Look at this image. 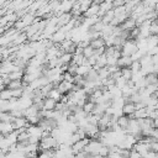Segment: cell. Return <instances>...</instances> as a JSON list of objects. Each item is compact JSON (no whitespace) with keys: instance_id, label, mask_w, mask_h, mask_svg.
<instances>
[{"instance_id":"4316f807","label":"cell","mask_w":158,"mask_h":158,"mask_svg":"<svg viewBox=\"0 0 158 158\" xmlns=\"http://www.w3.org/2000/svg\"><path fill=\"white\" fill-rule=\"evenodd\" d=\"M77 68H78V65H75L73 63H69L67 65V68H65V72L69 73V74H72V75H75L77 74Z\"/></svg>"},{"instance_id":"44dd1931","label":"cell","mask_w":158,"mask_h":158,"mask_svg":"<svg viewBox=\"0 0 158 158\" xmlns=\"http://www.w3.org/2000/svg\"><path fill=\"white\" fill-rule=\"evenodd\" d=\"M10 99H12L11 90H10V89H7V88H2V89L0 90V100L9 101Z\"/></svg>"},{"instance_id":"ba28073f","label":"cell","mask_w":158,"mask_h":158,"mask_svg":"<svg viewBox=\"0 0 158 158\" xmlns=\"http://www.w3.org/2000/svg\"><path fill=\"white\" fill-rule=\"evenodd\" d=\"M131 63H132V59H131L130 56H120L118 59H117L116 65L121 69V68H128Z\"/></svg>"},{"instance_id":"5b68a950","label":"cell","mask_w":158,"mask_h":158,"mask_svg":"<svg viewBox=\"0 0 158 158\" xmlns=\"http://www.w3.org/2000/svg\"><path fill=\"white\" fill-rule=\"evenodd\" d=\"M12 128L14 131H19V130H26V127H28V122L26 120V117H19V118H14L12 122Z\"/></svg>"},{"instance_id":"7c38bea8","label":"cell","mask_w":158,"mask_h":158,"mask_svg":"<svg viewBox=\"0 0 158 158\" xmlns=\"http://www.w3.org/2000/svg\"><path fill=\"white\" fill-rule=\"evenodd\" d=\"M96 15H99V5L91 4L89 6V9L83 14V17L88 19V17H93V16H96Z\"/></svg>"},{"instance_id":"3957f363","label":"cell","mask_w":158,"mask_h":158,"mask_svg":"<svg viewBox=\"0 0 158 158\" xmlns=\"http://www.w3.org/2000/svg\"><path fill=\"white\" fill-rule=\"evenodd\" d=\"M104 144L99 139H89L88 144L84 148V152L86 154H89V156H96V154L99 156V151H100V148Z\"/></svg>"},{"instance_id":"484cf974","label":"cell","mask_w":158,"mask_h":158,"mask_svg":"<svg viewBox=\"0 0 158 158\" xmlns=\"http://www.w3.org/2000/svg\"><path fill=\"white\" fill-rule=\"evenodd\" d=\"M130 69H131V72L132 73H137V72H139L141 70V64H139V62L138 60H132V63L130 64V67H128Z\"/></svg>"},{"instance_id":"ffe728a7","label":"cell","mask_w":158,"mask_h":158,"mask_svg":"<svg viewBox=\"0 0 158 158\" xmlns=\"http://www.w3.org/2000/svg\"><path fill=\"white\" fill-rule=\"evenodd\" d=\"M84 60H85V58H84V56L81 53H73V57H72V62L70 63H73L75 65H81L84 63Z\"/></svg>"},{"instance_id":"ac0fdd59","label":"cell","mask_w":158,"mask_h":158,"mask_svg":"<svg viewBox=\"0 0 158 158\" xmlns=\"http://www.w3.org/2000/svg\"><path fill=\"white\" fill-rule=\"evenodd\" d=\"M5 88H7V89H10V90L21 89V88H23V83H22V80H10V81L5 85Z\"/></svg>"},{"instance_id":"83f0119b","label":"cell","mask_w":158,"mask_h":158,"mask_svg":"<svg viewBox=\"0 0 158 158\" xmlns=\"http://www.w3.org/2000/svg\"><path fill=\"white\" fill-rule=\"evenodd\" d=\"M148 151L158 153V141H152L148 143Z\"/></svg>"},{"instance_id":"52a82bcc","label":"cell","mask_w":158,"mask_h":158,"mask_svg":"<svg viewBox=\"0 0 158 158\" xmlns=\"http://www.w3.org/2000/svg\"><path fill=\"white\" fill-rule=\"evenodd\" d=\"M132 149H135L138 154H141V157H143L148 152V144L144 143V142H142V141H137L135 143V146L132 147Z\"/></svg>"},{"instance_id":"1f68e13d","label":"cell","mask_w":158,"mask_h":158,"mask_svg":"<svg viewBox=\"0 0 158 158\" xmlns=\"http://www.w3.org/2000/svg\"><path fill=\"white\" fill-rule=\"evenodd\" d=\"M128 158H142L141 154H138L135 149H130V154H128Z\"/></svg>"},{"instance_id":"4dcf8cb0","label":"cell","mask_w":158,"mask_h":158,"mask_svg":"<svg viewBox=\"0 0 158 158\" xmlns=\"http://www.w3.org/2000/svg\"><path fill=\"white\" fill-rule=\"evenodd\" d=\"M109 147L107 146H102L101 148H100V151H99V156L100 157H105V156H109Z\"/></svg>"},{"instance_id":"d4e9b609","label":"cell","mask_w":158,"mask_h":158,"mask_svg":"<svg viewBox=\"0 0 158 158\" xmlns=\"http://www.w3.org/2000/svg\"><path fill=\"white\" fill-rule=\"evenodd\" d=\"M149 35H153V36H157L158 33V26H157V20H152L151 23H149Z\"/></svg>"},{"instance_id":"f1b7e54d","label":"cell","mask_w":158,"mask_h":158,"mask_svg":"<svg viewBox=\"0 0 158 158\" xmlns=\"http://www.w3.org/2000/svg\"><path fill=\"white\" fill-rule=\"evenodd\" d=\"M26 120H27L28 125H37L41 118L38 117V115H36V116H28V117H26Z\"/></svg>"},{"instance_id":"603a6c76","label":"cell","mask_w":158,"mask_h":158,"mask_svg":"<svg viewBox=\"0 0 158 158\" xmlns=\"http://www.w3.org/2000/svg\"><path fill=\"white\" fill-rule=\"evenodd\" d=\"M132 74H133V73L131 72V69H130V68H121V77H122L126 81L131 80Z\"/></svg>"},{"instance_id":"9c48e42d","label":"cell","mask_w":158,"mask_h":158,"mask_svg":"<svg viewBox=\"0 0 158 158\" xmlns=\"http://www.w3.org/2000/svg\"><path fill=\"white\" fill-rule=\"evenodd\" d=\"M56 104L57 101H54L53 99H49V98H44L43 101H42V106H41V110H47V111H52L56 109Z\"/></svg>"},{"instance_id":"d6986e66","label":"cell","mask_w":158,"mask_h":158,"mask_svg":"<svg viewBox=\"0 0 158 158\" xmlns=\"http://www.w3.org/2000/svg\"><path fill=\"white\" fill-rule=\"evenodd\" d=\"M46 98L53 99L54 101H57V102H58V101L60 100V98H62V94H60V93L57 90V88L54 86V88H52V89L48 91V94H47V96H46Z\"/></svg>"},{"instance_id":"277c9868","label":"cell","mask_w":158,"mask_h":158,"mask_svg":"<svg viewBox=\"0 0 158 158\" xmlns=\"http://www.w3.org/2000/svg\"><path fill=\"white\" fill-rule=\"evenodd\" d=\"M88 142H89V138L85 137V138H81V139L77 141L75 143H73V144L70 146L73 154H77V153H79V152H83L84 148H85V146L88 144Z\"/></svg>"},{"instance_id":"8fae6325","label":"cell","mask_w":158,"mask_h":158,"mask_svg":"<svg viewBox=\"0 0 158 158\" xmlns=\"http://www.w3.org/2000/svg\"><path fill=\"white\" fill-rule=\"evenodd\" d=\"M135 110H136V105L132 104V102H125L123 106H122V109H121L122 115H126L128 117L132 116V114L135 112Z\"/></svg>"},{"instance_id":"d6a6232c","label":"cell","mask_w":158,"mask_h":158,"mask_svg":"<svg viewBox=\"0 0 158 158\" xmlns=\"http://www.w3.org/2000/svg\"><path fill=\"white\" fill-rule=\"evenodd\" d=\"M105 0H93V4H96V5H100V4H102Z\"/></svg>"},{"instance_id":"6da1fadb","label":"cell","mask_w":158,"mask_h":158,"mask_svg":"<svg viewBox=\"0 0 158 158\" xmlns=\"http://www.w3.org/2000/svg\"><path fill=\"white\" fill-rule=\"evenodd\" d=\"M57 147H58V143L51 136V133L47 135V136H42L40 138V142H38V151L40 152H42V151H54V149H57Z\"/></svg>"},{"instance_id":"5bb4252c","label":"cell","mask_w":158,"mask_h":158,"mask_svg":"<svg viewBox=\"0 0 158 158\" xmlns=\"http://www.w3.org/2000/svg\"><path fill=\"white\" fill-rule=\"evenodd\" d=\"M128 121H130V117L126 115H120L118 117H116V125L118 126L120 130H126Z\"/></svg>"},{"instance_id":"f546056e","label":"cell","mask_w":158,"mask_h":158,"mask_svg":"<svg viewBox=\"0 0 158 158\" xmlns=\"http://www.w3.org/2000/svg\"><path fill=\"white\" fill-rule=\"evenodd\" d=\"M63 80H64V81H68V83H73V81H74V75H72V74L64 72V73H63Z\"/></svg>"},{"instance_id":"836d02e7","label":"cell","mask_w":158,"mask_h":158,"mask_svg":"<svg viewBox=\"0 0 158 158\" xmlns=\"http://www.w3.org/2000/svg\"><path fill=\"white\" fill-rule=\"evenodd\" d=\"M6 154V152L2 149V148H0V158H4V156Z\"/></svg>"},{"instance_id":"cb8c5ba5","label":"cell","mask_w":158,"mask_h":158,"mask_svg":"<svg viewBox=\"0 0 158 158\" xmlns=\"http://www.w3.org/2000/svg\"><path fill=\"white\" fill-rule=\"evenodd\" d=\"M94 106H95V104L94 102H91V101H89V100H86V102L83 105V111L86 114V115H89V114H91L93 112V109H94Z\"/></svg>"},{"instance_id":"7402d4cb","label":"cell","mask_w":158,"mask_h":158,"mask_svg":"<svg viewBox=\"0 0 158 158\" xmlns=\"http://www.w3.org/2000/svg\"><path fill=\"white\" fill-rule=\"evenodd\" d=\"M81 54L84 56V58H85V59H88V58H90V57H93V56L95 54V51H94L90 46H86V47H84V48H83Z\"/></svg>"},{"instance_id":"2e32d148","label":"cell","mask_w":158,"mask_h":158,"mask_svg":"<svg viewBox=\"0 0 158 158\" xmlns=\"http://www.w3.org/2000/svg\"><path fill=\"white\" fill-rule=\"evenodd\" d=\"M114 17H115V15H114V10H109L107 12H105V14L100 17V21H101L104 25H109Z\"/></svg>"},{"instance_id":"9a60e30c","label":"cell","mask_w":158,"mask_h":158,"mask_svg":"<svg viewBox=\"0 0 158 158\" xmlns=\"http://www.w3.org/2000/svg\"><path fill=\"white\" fill-rule=\"evenodd\" d=\"M89 46H90L93 49H99V48H101V47H105V41H104L101 37H99V38L91 40V41L89 42Z\"/></svg>"},{"instance_id":"4fadbf2b","label":"cell","mask_w":158,"mask_h":158,"mask_svg":"<svg viewBox=\"0 0 158 158\" xmlns=\"http://www.w3.org/2000/svg\"><path fill=\"white\" fill-rule=\"evenodd\" d=\"M136 27V22H135V20L133 19H131V17H127L121 25H120V28L121 30H123V31H131L132 28H135Z\"/></svg>"},{"instance_id":"8992f818","label":"cell","mask_w":158,"mask_h":158,"mask_svg":"<svg viewBox=\"0 0 158 158\" xmlns=\"http://www.w3.org/2000/svg\"><path fill=\"white\" fill-rule=\"evenodd\" d=\"M56 88H57V90H58L62 95H65V94H68L69 91H72V90L74 89V84H73V83H68V81L62 80Z\"/></svg>"},{"instance_id":"e0dca14e","label":"cell","mask_w":158,"mask_h":158,"mask_svg":"<svg viewBox=\"0 0 158 158\" xmlns=\"http://www.w3.org/2000/svg\"><path fill=\"white\" fill-rule=\"evenodd\" d=\"M6 77H7L9 80H21L22 77H23V70H21V69L20 70H14V72L6 74Z\"/></svg>"},{"instance_id":"7a4b0ae2","label":"cell","mask_w":158,"mask_h":158,"mask_svg":"<svg viewBox=\"0 0 158 158\" xmlns=\"http://www.w3.org/2000/svg\"><path fill=\"white\" fill-rule=\"evenodd\" d=\"M137 44H136V41L135 40H126L122 46L120 47V52H121V56H132L136 51H137Z\"/></svg>"},{"instance_id":"30bf717a","label":"cell","mask_w":158,"mask_h":158,"mask_svg":"<svg viewBox=\"0 0 158 158\" xmlns=\"http://www.w3.org/2000/svg\"><path fill=\"white\" fill-rule=\"evenodd\" d=\"M90 69H91V67L89 65L88 60L85 59V60H84V63H83L81 65H78V68H77V74H75V75H79V77H85Z\"/></svg>"}]
</instances>
